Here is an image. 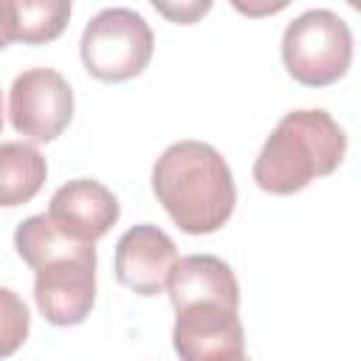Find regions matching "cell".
<instances>
[{"label": "cell", "instance_id": "obj_1", "mask_svg": "<svg viewBox=\"0 0 361 361\" xmlns=\"http://www.w3.org/2000/svg\"><path fill=\"white\" fill-rule=\"evenodd\" d=\"M14 248L34 271V299L51 324L73 327L90 316L96 302L93 243L62 234L48 214H34L17 226Z\"/></svg>", "mask_w": 361, "mask_h": 361}, {"label": "cell", "instance_id": "obj_2", "mask_svg": "<svg viewBox=\"0 0 361 361\" xmlns=\"http://www.w3.org/2000/svg\"><path fill=\"white\" fill-rule=\"evenodd\" d=\"M152 192L186 234H212L234 212L237 189L226 158L203 141H178L152 166Z\"/></svg>", "mask_w": 361, "mask_h": 361}, {"label": "cell", "instance_id": "obj_3", "mask_svg": "<svg viewBox=\"0 0 361 361\" xmlns=\"http://www.w3.org/2000/svg\"><path fill=\"white\" fill-rule=\"evenodd\" d=\"M347 152V135L327 110H293L265 138L254 180L262 192L293 195L310 180L330 175Z\"/></svg>", "mask_w": 361, "mask_h": 361}, {"label": "cell", "instance_id": "obj_4", "mask_svg": "<svg viewBox=\"0 0 361 361\" xmlns=\"http://www.w3.org/2000/svg\"><path fill=\"white\" fill-rule=\"evenodd\" d=\"M282 62L299 85L324 87L338 82L353 62L350 25L330 8L299 14L282 34Z\"/></svg>", "mask_w": 361, "mask_h": 361}, {"label": "cell", "instance_id": "obj_5", "mask_svg": "<svg viewBox=\"0 0 361 361\" xmlns=\"http://www.w3.org/2000/svg\"><path fill=\"white\" fill-rule=\"evenodd\" d=\"M152 28L133 8H104L82 31V62L102 82L138 76L152 59Z\"/></svg>", "mask_w": 361, "mask_h": 361}, {"label": "cell", "instance_id": "obj_6", "mask_svg": "<svg viewBox=\"0 0 361 361\" xmlns=\"http://www.w3.org/2000/svg\"><path fill=\"white\" fill-rule=\"evenodd\" d=\"M8 116L20 135L54 141L73 118V90L68 79L51 68L23 71L8 90Z\"/></svg>", "mask_w": 361, "mask_h": 361}, {"label": "cell", "instance_id": "obj_7", "mask_svg": "<svg viewBox=\"0 0 361 361\" xmlns=\"http://www.w3.org/2000/svg\"><path fill=\"white\" fill-rule=\"evenodd\" d=\"M175 353L186 361H237L245 355V333L237 307L226 302H192L175 310Z\"/></svg>", "mask_w": 361, "mask_h": 361}, {"label": "cell", "instance_id": "obj_8", "mask_svg": "<svg viewBox=\"0 0 361 361\" xmlns=\"http://www.w3.org/2000/svg\"><path fill=\"white\" fill-rule=\"evenodd\" d=\"M178 262L175 243L152 223L127 228L116 243V279L138 296H158L166 288L169 271Z\"/></svg>", "mask_w": 361, "mask_h": 361}, {"label": "cell", "instance_id": "obj_9", "mask_svg": "<svg viewBox=\"0 0 361 361\" xmlns=\"http://www.w3.org/2000/svg\"><path fill=\"white\" fill-rule=\"evenodd\" d=\"M118 214L121 209H118L116 195L104 183L90 180V178L68 180L65 186L54 192L51 206H48L51 223L62 234L82 240V243H96L99 237H104L116 226Z\"/></svg>", "mask_w": 361, "mask_h": 361}, {"label": "cell", "instance_id": "obj_10", "mask_svg": "<svg viewBox=\"0 0 361 361\" xmlns=\"http://www.w3.org/2000/svg\"><path fill=\"white\" fill-rule=\"evenodd\" d=\"M172 307H183L192 302H226L240 307V285L234 271L212 254H189L180 257L166 279Z\"/></svg>", "mask_w": 361, "mask_h": 361}, {"label": "cell", "instance_id": "obj_11", "mask_svg": "<svg viewBox=\"0 0 361 361\" xmlns=\"http://www.w3.org/2000/svg\"><path fill=\"white\" fill-rule=\"evenodd\" d=\"M48 166L37 147L23 141L0 144V206L28 203L45 183Z\"/></svg>", "mask_w": 361, "mask_h": 361}, {"label": "cell", "instance_id": "obj_12", "mask_svg": "<svg viewBox=\"0 0 361 361\" xmlns=\"http://www.w3.org/2000/svg\"><path fill=\"white\" fill-rule=\"evenodd\" d=\"M17 39L42 45L56 39L71 20V0H11Z\"/></svg>", "mask_w": 361, "mask_h": 361}, {"label": "cell", "instance_id": "obj_13", "mask_svg": "<svg viewBox=\"0 0 361 361\" xmlns=\"http://www.w3.org/2000/svg\"><path fill=\"white\" fill-rule=\"evenodd\" d=\"M28 327L31 316L25 302L11 288H0V358L23 347V341L28 338Z\"/></svg>", "mask_w": 361, "mask_h": 361}, {"label": "cell", "instance_id": "obj_14", "mask_svg": "<svg viewBox=\"0 0 361 361\" xmlns=\"http://www.w3.org/2000/svg\"><path fill=\"white\" fill-rule=\"evenodd\" d=\"M149 3L161 17L178 25H192L212 8V0H149Z\"/></svg>", "mask_w": 361, "mask_h": 361}, {"label": "cell", "instance_id": "obj_15", "mask_svg": "<svg viewBox=\"0 0 361 361\" xmlns=\"http://www.w3.org/2000/svg\"><path fill=\"white\" fill-rule=\"evenodd\" d=\"M243 17H251V20H259V17H268V14H276L282 8H288L293 0H228Z\"/></svg>", "mask_w": 361, "mask_h": 361}, {"label": "cell", "instance_id": "obj_16", "mask_svg": "<svg viewBox=\"0 0 361 361\" xmlns=\"http://www.w3.org/2000/svg\"><path fill=\"white\" fill-rule=\"evenodd\" d=\"M14 39H17V25H14L11 0H0V51L8 48V42Z\"/></svg>", "mask_w": 361, "mask_h": 361}, {"label": "cell", "instance_id": "obj_17", "mask_svg": "<svg viewBox=\"0 0 361 361\" xmlns=\"http://www.w3.org/2000/svg\"><path fill=\"white\" fill-rule=\"evenodd\" d=\"M0 130H3V96H0Z\"/></svg>", "mask_w": 361, "mask_h": 361}]
</instances>
